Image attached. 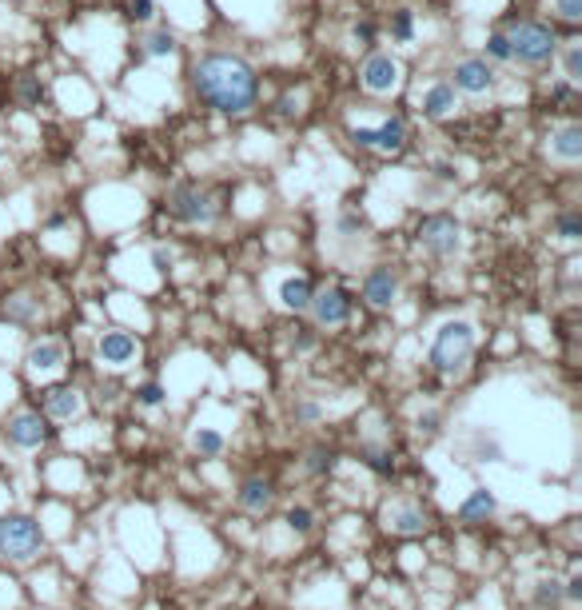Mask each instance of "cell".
<instances>
[{"mask_svg":"<svg viewBox=\"0 0 582 610\" xmlns=\"http://www.w3.org/2000/svg\"><path fill=\"white\" fill-rule=\"evenodd\" d=\"M191 89H196V97L207 108H215L223 116H244L260 100L255 68L244 57H231V52H207V57H199L196 68H191Z\"/></svg>","mask_w":582,"mask_h":610,"instance_id":"obj_1","label":"cell"},{"mask_svg":"<svg viewBox=\"0 0 582 610\" xmlns=\"http://www.w3.org/2000/svg\"><path fill=\"white\" fill-rule=\"evenodd\" d=\"M470 351H475V328L467 320H451L438 328L435 344H431V363L443 375H459L470 363Z\"/></svg>","mask_w":582,"mask_h":610,"instance_id":"obj_2","label":"cell"},{"mask_svg":"<svg viewBox=\"0 0 582 610\" xmlns=\"http://www.w3.org/2000/svg\"><path fill=\"white\" fill-rule=\"evenodd\" d=\"M507 44H510V60H518V65H547L558 52L555 28L539 25V20H518V25H510Z\"/></svg>","mask_w":582,"mask_h":610,"instance_id":"obj_3","label":"cell"},{"mask_svg":"<svg viewBox=\"0 0 582 610\" xmlns=\"http://www.w3.org/2000/svg\"><path fill=\"white\" fill-rule=\"evenodd\" d=\"M44 535L28 514H4L0 519V554H8L12 562H28L40 551Z\"/></svg>","mask_w":582,"mask_h":610,"instance_id":"obj_4","label":"cell"},{"mask_svg":"<svg viewBox=\"0 0 582 610\" xmlns=\"http://www.w3.org/2000/svg\"><path fill=\"white\" fill-rule=\"evenodd\" d=\"M419 243L431 251V256H438V259H446V256H454V251L462 248V224L454 216H446V212H435V216H427V220H419Z\"/></svg>","mask_w":582,"mask_h":610,"instance_id":"obj_5","label":"cell"},{"mask_svg":"<svg viewBox=\"0 0 582 610\" xmlns=\"http://www.w3.org/2000/svg\"><path fill=\"white\" fill-rule=\"evenodd\" d=\"M167 212H172L180 224H212L215 200L207 192H199V188L180 184V188H172V196H167Z\"/></svg>","mask_w":582,"mask_h":610,"instance_id":"obj_6","label":"cell"},{"mask_svg":"<svg viewBox=\"0 0 582 610\" xmlns=\"http://www.w3.org/2000/svg\"><path fill=\"white\" fill-rule=\"evenodd\" d=\"M359 76H363V89L367 92L387 97V92L399 84V60L387 57V52H371V57L363 60V68H359Z\"/></svg>","mask_w":582,"mask_h":610,"instance_id":"obj_7","label":"cell"},{"mask_svg":"<svg viewBox=\"0 0 582 610\" xmlns=\"http://www.w3.org/2000/svg\"><path fill=\"white\" fill-rule=\"evenodd\" d=\"M351 140H355L359 148H375V152H399V148L407 144V124L395 116V120L379 124V128H355Z\"/></svg>","mask_w":582,"mask_h":610,"instance_id":"obj_8","label":"cell"},{"mask_svg":"<svg viewBox=\"0 0 582 610\" xmlns=\"http://www.w3.org/2000/svg\"><path fill=\"white\" fill-rule=\"evenodd\" d=\"M454 92H470V97H483V92L494 89V68L486 60L470 57V60H459L454 65Z\"/></svg>","mask_w":582,"mask_h":610,"instance_id":"obj_9","label":"cell"},{"mask_svg":"<svg viewBox=\"0 0 582 610\" xmlns=\"http://www.w3.org/2000/svg\"><path fill=\"white\" fill-rule=\"evenodd\" d=\"M307 307L315 312V323H323V328H335V323H347L351 296L343 288H327V291H319V296H311Z\"/></svg>","mask_w":582,"mask_h":610,"instance_id":"obj_10","label":"cell"},{"mask_svg":"<svg viewBox=\"0 0 582 610\" xmlns=\"http://www.w3.org/2000/svg\"><path fill=\"white\" fill-rule=\"evenodd\" d=\"M399 296V275L391 272V267H375V272H367L363 280V299L371 307H391Z\"/></svg>","mask_w":582,"mask_h":610,"instance_id":"obj_11","label":"cell"},{"mask_svg":"<svg viewBox=\"0 0 582 610\" xmlns=\"http://www.w3.org/2000/svg\"><path fill=\"white\" fill-rule=\"evenodd\" d=\"M8 439L16 443V447H40V443L48 439V427L40 415H32V411H20V415L8 419Z\"/></svg>","mask_w":582,"mask_h":610,"instance_id":"obj_12","label":"cell"},{"mask_svg":"<svg viewBox=\"0 0 582 610\" xmlns=\"http://www.w3.org/2000/svg\"><path fill=\"white\" fill-rule=\"evenodd\" d=\"M96 351H100L104 363H112V367H124V363L136 355V339L128 336V331H104L100 344H96Z\"/></svg>","mask_w":582,"mask_h":610,"instance_id":"obj_13","label":"cell"},{"mask_svg":"<svg viewBox=\"0 0 582 610\" xmlns=\"http://www.w3.org/2000/svg\"><path fill=\"white\" fill-rule=\"evenodd\" d=\"M44 407L52 419H72L80 415V407H84V399H80L76 387H48L44 391Z\"/></svg>","mask_w":582,"mask_h":610,"instance_id":"obj_14","label":"cell"},{"mask_svg":"<svg viewBox=\"0 0 582 610\" xmlns=\"http://www.w3.org/2000/svg\"><path fill=\"white\" fill-rule=\"evenodd\" d=\"M60 363H64V344H56V339H40V344L28 347V371H36V375H48Z\"/></svg>","mask_w":582,"mask_h":610,"instance_id":"obj_15","label":"cell"},{"mask_svg":"<svg viewBox=\"0 0 582 610\" xmlns=\"http://www.w3.org/2000/svg\"><path fill=\"white\" fill-rule=\"evenodd\" d=\"M454 104H459V97H454V84H431L427 97H423V116H431V120H443V116L454 112Z\"/></svg>","mask_w":582,"mask_h":610,"instance_id":"obj_16","label":"cell"},{"mask_svg":"<svg viewBox=\"0 0 582 610\" xmlns=\"http://www.w3.org/2000/svg\"><path fill=\"white\" fill-rule=\"evenodd\" d=\"M550 152H555L558 160H566V164L582 160V128L578 124H563V128L550 136Z\"/></svg>","mask_w":582,"mask_h":610,"instance_id":"obj_17","label":"cell"},{"mask_svg":"<svg viewBox=\"0 0 582 610\" xmlns=\"http://www.w3.org/2000/svg\"><path fill=\"white\" fill-rule=\"evenodd\" d=\"M387 527L399 530V535H419L427 519H423L419 506H387Z\"/></svg>","mask_w":582,"mask_h":610,"instance_id":"obj_18","label":"cell"},{"mask_svg":"<svg viewBox=\"0 0 582 610\" xmlns=\"http://www.w3.org/2000/svg\"><path fill=\"white\" fill-rule=\"evenodd\" d=\"M311 296H315V291H311V283L303 280V275H291V280L279 283V304L291 307V312H303V307L311 304Z\"/></svg>","mask_w":582,"mask_h":610,"instance_id":"obj_19","label":"cell"},{"mask_svg":"<svg viewBox=\"0 0 582 610\" xmlns=\"http://www.w3.org/2000/svg\"><path fill=\"white\" fill-rule=\"evenodd\" d=\"M271 498H275V490L263 479H247L244 487H239V506H247V511H268Z\"/></svg>","mask_w":582,"mask_h":610,"instance_id":"obj_20","label":"cell"},{"mask_svg":"<svg viewBox=\"0 0 582 610\" xmlns=\"http://www.w3.org/2000/svg\"><path fill=\"white\" fill-rule=\"evenodd\" d=\"M494 511V495H486V490H475V495L467 498V503L459 506V514L467 522H475V519H486V514Z\"/></svg>","mask_w":582,"mask_h":610,"instance_id":"obj_21","label":"cell"},{"mask_svg":"<svg viewBox=\"0 0 582 610\" xmlns=\"http://www.w3.org/2000/svg\"><path fill=\"white\" fill-rule=\"evenodd\" d=\"M144 52H148V57H172L175 52V33L172 28H156V33L144 41Z\"/></svg>","mask_w":582,"mask_h":610,"instance_id":"obj_22","label":"cell"},{"mask_svg":"<svg viewBox=\"0 0 582 610\" xmlns=\"http://www.w3.org/2000/svg\"><path fill=\"white\" fill-rule=\"evenodd\" d=\"M563 73H566V81L570 84L582 81V44H570V49L563 52Z\"/></svg>","mask_w":582,"mask_h":610,"instance_id":"obj_23","label":"cell"},{"mask_svg":"<svg viewBox=\"0 0 582 610\" xmlns=\"http://www.w3.org/2000/svg\"><path fill=\"white\" fill-rule=\"evenodd\" d=\"M555 232L563 236V240H578L582 236V216L578 212H563V216L555 220Z\"/></svg>","mask_w":582,"mask_h":610,"instance_id":"obj_24","label":"cell"},{"mask_svg":"<svg viewBox=\"0 0 582 610\" xmlns=\"http://www.w3.org/2000/svg\"><path fill=\"white\" fill-rule=\"evenodd\" d=\"M411 33H415V25H411V12H407V9H399L395 17H391V36H395V41H411Z\"/></svg>","mask_w":582,"mask_h":610,"instance_id":"obj_25","label":"cell"},{"mask_svg":"<svg viewBox=\"0 0 582 610\" xmlns=\"http://www.w3.org/2000/svg\"><path fill=\"white\" fill-rule=\"evenodd\" d=\"M486 57H494V60H510L507 33H491V36H486Z\"/></svg>","mask_w":582,"mask_h":610,"instance_id":"obj_26","label":"cell"},{"mask_svg":"<svg viewBox=\"0 0 582 610\" xmlns=\"http://www.w3.org/2000/svg\"><path fill=\"white\" fill-rule=\"evenodd\" d=\"M196 451H204V455H220L223 451V439L215 431H199L196 435Z\"/></svg>","mask_w":582,"mask_h":610,"instance_id":"obj_27","label":"cell"},{"mask_svg":"<svg viewBox=\"0 0 582 610\" xmlns=\"http://www.w3.org/2000/svg\"><path fill=\"white\" fill-rule=\"evenodd\" d=\"M20 100H24V104H40V100H44V89H40L32 76H24V81H20Z\"/></svg>","mask_w":582,"mask_h":610,"instance_id":"obj_28","label":"cell"},{"mask_svg":"<svg viewBox=\"0 0 582 610\" xmlns=\"http://www.w3.org/2000/svg\"><path fill=\"white\" fill-rule=\"evenodd\" d=\"M136 395H140L144 407H159V403H164V387H159V383H144Z\"/></svg>","mask_w":582,"mask_h":610,"instance_id":"obj_29","label":"cell"},{"mask_svg":"<svg viewBox=\"0 0 582 610\" xmlns=\"http://www.w3.org/2000/svg\"><path fill=\"white\" fill-rule=\"evenodd\" d=\"M555 12L563 20H582V0H555Z\"/></svg>","mask_w":582,"mask_h":610,"instance_id":"obj_30","label":"cell"},{"mask_svg":"<svg viewBox=\"0 0 582 610\" xmlns=\"http://www.w3.org/2000/svg\"><path fill=\"white\" fill-rule=\"evenodd\" d=\"M558 598H563V591H558V583H539V602H542V606H555Z\"/></svg>","mask_w":582,"mask_h":610,"instance_id":"obj_31","label":"cell"},{"mask_svg":"<svg viewBox=\"0 0 582 610\" xmlns=\"http://www.w3.org/2000/svg\"><path fill=\"white\" fill-rule=\"evenodd\" d=\"M287 522H291L295 530H307L311 527V511H307V506H295V511L287 514Z\"/></svg>","mask_w":582,"mask_h":610,"instance_id":"obj_32","label":"cell"},{"mask_svg":"<svg viewBox=\"0 0 582 610\" xmlns=\"http://www.w3.org/2000/svg\"><path fill=\"white\" fill-rule=\"evenodd\" d=\"M331 463H335L331 451H315V455H311V471H331Z\"/></svg>","mask_w":582,"mask_h":610,"instance_id":"obj_33","label":"cell"},{"mask_svg":"<svg viewBox=\"0 0 582 610\" xmlns=\"http://www.w3.org/2000/svg\"><path fill=\"white\" fill-rule=\"evenodd\" d=\"M151 17V0H132V20H148Z\"/></svg>","mask_w":582,"mask_h":610,"instance_id":"obj_34","label":"cell"},{"mask_svg":"<svg viewBox=\"0 0 582 610\" xmlns=\"http://www.w3.org/2000/svg\"><path fill=\"white\" fill-rule=\"evenodd\" d=\"M355 41H363V44H371V41H375V25H371V20L355 25Z\"/></svg>","mask_w":582,"mask_h":610,"instance_id":"obj_35","label":"cell"},{"mask_svg":"<svg viewBox=\"0 0 582 610\" xmlns=\"http://www.w3.org/2000/svg\"><path fill=\"white\" fill-rule=\"evenodd\" d=\"M363 228V216H343L339 220V232H359Z\"/></svg>","mask_w":582,"mask_h":610,"instance_id":"obj_36","label":"cell"},{"mask_svg":"<svg viewBox=\"0 0 582 610\" xmlns=\"http://www.w3.org/2000/svg\"><path fill=\"white\" fill-rule=\"evenodd\" d=\"M295 419H319V407H311V403H303V407H295Z\"/></svg>","mask_w":582,"mask_h":610,"instance_id":"obj_37","label":"cell"},{"mask_svg":"<svg viewBox=\"0 0 582 610\" xmlns=\"http://www.w3.org/2000/svg\"><path fill=\"white\" fill-rule=\"evenodd\" d=\"M435 423H438V415H419V431L435 435Z\"/></svg>","mask_w":582,"mask_h":610,"instance_id":"obj_38","label":"cell"},{"mask_svg":"<svg viewBox=\"0 0 582 610\" xmlns=\"http://www.w3.org/2000/svg\"><path fill=\"white\" fill-rule=\"evenodd\" d=\"M582 594V578H570V586H566V598H578Z\"/></svg>","mask_w":582,"mask_h":610,"instance_id":"obj_39","label":"cell"}]
</instances>
